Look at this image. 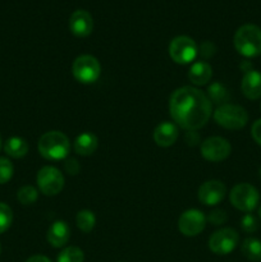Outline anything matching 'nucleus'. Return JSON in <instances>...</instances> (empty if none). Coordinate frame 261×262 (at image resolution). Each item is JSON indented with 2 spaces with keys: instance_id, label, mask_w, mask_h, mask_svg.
Listing matches in <instances>:
<instances>
[{
  "instance_id": "1",
  "label": "nucleus",
  "mask_w": 261,
  "mask_h": 262,
  "mask_svg": "<svg viewBox=\"0 0 261 262\" xmlns=\"http://www.w3.org/2000/svg\"><path fill=\"white\" fill-rule=\"evenodd\" d=\"M169 113L174 122L186 130L204 127L211 117V102L206 94L192 86L176 90L169 100Z\"/></svg>"
},
{
  "instance_id": "2",
  "label": "nucleus",
  "mask_w": 261,
  "mask_h": 262,
  "mask_svg": "<svg viewBox=\"0 0 261 262\" xmlns=\"http://www.w3.org/2000/svg\"><path fill=\"white\" fill-rule=\"evenodd\" d=\"M37 147L38 152L41 154L42 158L56 161L63 160L68 156L71 145L64 133L59 132V130H50L41 136Z\"/></svg>"
},
{
  "instance_id": "3",
  "label": "nucleus",
  "mask_w": 261,
  "mask_h": 262,
  "mask_svg": "<svg viewBox=\"0 0 261 262\" xmlns=\"http://www.w3.org/2000/svg\"><path fill=\"white\" fill-rule=\"evenodd\" d=\"M234 48L246 58L261 55V28L255 25H243L234 35Z\"/></svg>"
},
{
  "instance_id": "4",
  "label": "nucleus",
  "mask_w": 261,
  "mask_h": 262,
  "mask_svg": "<svg viewBox=\"0 0 261 262\" xmlns=\"http://www.w3.org/2000/svg\"><path fill=\"white\" fill-rule=\"evenodd\" d=\"M214 119L216 124L227 129H241L248 122V114L246 109L240 105L224 104L220 105L214 113Z\"/></svg>"
},
{
  "instance_id": "5",
  "label": "nucleus",
  "mask_w": 261,
  "mask_h": 262,
  "mask_svg": "<svg viewBox=\"0 0 261 262\" xmlns=\"http://www.w3.org/2000/svg\"><path fill=\"white\" fill-rule=\"evenodd\" d=\"M230 204L243 212H251L257 207L260 201L258 191L248 183H240L233 187L229 193Z\"/></svg>"
},
{
  "instance_id": "6",
  "label": "nucleus",
  "mask_w": 261,
  "mask_h": 262,
  "mask_svg": "<svg viewBox=\"0 0 261 262\" xmlns=\"http://www.w3.org/2000/svg\"><path fill=\"white\" fill-rule=\"evenodd\" d=\"M74 78L84 84L94 83L97 81L101 73V66L99 60L92 55H81L73 61L72 67Z\"/></svg>"
},
{
  "instance_id": "7",
  "label": "nucleus",
  "mask_w": 261,
  "mask_h": 262,
  "mask_svg": "<svg viewBox=\"0 0 261 262\" xmlns=\"http://www.w3.org/2000/svg\"><path fill=\"white\" fill-rule=\"evenodd\" d=\"M240 242V235L232 228H223L212 233L209 238V248L212 253L219 256L229 255Z\"/></svg>"
},
{
  "instance_id": "8",
  "label": "nucleus",
  "mask_w": 261,
  "mask_h": 262,
  "mask_svg": "<svg viewBox=\"0 0 261 262\" xmlns=\"http://www.w3.org/2000/svg\"><path fill=\"white\" fill-rule=\"evenodd\" d=\"M196 42L188 36H177L169 43V55L176 63L188 64L197 56Z\"/></svg>"
},
{
  "instance_id": "9",
  "label": "nucleus",
  "mask_w": 261,
  "mask_h": 262,
  "mask_svg": "<svg viewBox=\"0 0 261 262\" xmlns=\"http://www.w3.org/2000/svg\"><path fill=\"white\" fill-rule=\"evenodd\" d=\"M38 189L45 196H55L60 193L64 187V177L60 171L54 166H44L37 173Z\"/></svg>"
},
{
  "instance_id": "10",
  "label": "nucleus",
  "mask_w": 261,
  "mask_h": 262,
  "mask_svg": "<svg viewBox=\"0 0 261 262\" xmlns=\"http://www.w3.org/2000/svg\"><path fill=\"white\" fill-rule=\"evenodd\" d=\"M230 152H232V146L223 137H209L201 145L202 158L212 163L225 160Z\"/></svg>"
},
{
  "instance_id": "11",
  "label": "nucleus",
  "mask_w": 261,
  "mask_h": 262,
  "mask_svg": "<svg viewBox=\"0 0 261 262\" xmlns=\"http://www.w3.org/2000/svg\"><path fill=\"white\" fill-rule=\"evenodd\" d=\"M206 227V216L200 210L191 209L184 211L178 220L179 232L186 237H196Z\"/></svg>"
},
{
  "instance_id": "12",
  "label": "nucleus",
  "mask_w": 261,
  "mask_h": 262,
  "mask_svg": "<svg viewBox=\"0 0 261 262\" xmlns=\"http://www.w3.org/2000/svg\"><path fill=\"white\" fill-rule=\"evenodd\" d=\"M227 188L220 181H207L200 187L199 200L206 206H215L224 200Z\"/></svg>"
},
{
  "instance_id": "13",
  "label": "nucleus",
  "mask_w": 261,
  "mask_h": 262,
  "mask_svg": "<svg viewBox=\"0 0 261 262\" xmlns=\"http://www.w3.org/2000/svg\"><path fill=\"white\" fill-rule=\"evenodd\" d=\"M94 28V19L87 10L78 9L69 18V30L77 37H87Z\"/></svg>"
},
{
  "instance_id": "14",
  "label": "nucleus",
  "mask_w": 261,
  "mask_h": 262,
  "mask_svg": "<svg viewBox=\"0 0 261 262\" xmlns=\"http://www.w3.org/2000/svg\"><path fill=\"white\" fill-rule=\"evenodd\" d=\"M69 238H71V228L63 220L54 222L49 228L48 234H46L48 242L55 248L64 247L68 243Z\"/></svg>"
},
{
  "instance_id": "15",
  "label": "nucleus",
  "mask_w": 261,
  "mask_h": 262,
  "mask_svg": "<svg viewBox=\"0 0 261 262\" xmlns=\"http://www.w3.org/2000/svg\"><path fill=\"white\" fill-rule=\"evenodd\" d=\"M178 128L174 123L170 122L160 123L154 130V141L160 147H169V146L174 145L176 141L178 140Z\"/></svg>"
},
{
  "instance_id": "16",
  "label": "nucleus",
  "mask_w": 261,
  "mask_h": 262,
  "mask_svg": "<svg viewBox=\"0 0 261 262\" xmlns=\"http://www.w3.org/2000/svg\"><path fill=\"white\" fill-rule=\"evenodd\" d=\"M242 94L250 100H257L261 97V73L257 71L246 72L241 83Z\"/></svg>"
},
{
  "instance_id": "17",
  "label": "nucleus",
  "mask_w": 261,
  "mask_h": 262,
  "mask_svg": "<svg viewBox=\"0 0 261 262\" xmlns=\"http://www.w3.org/2000/svg\"><path fill=\"white\" fill-rule=\"evenodd\" d=\"M212 77V69L205 61H197L191 67L188 72V78L196 86H204L209 83Z\"/></svg>"
},
{
  "instance_id": "18",
  "label": "nucleus",
  "mask_w": 261,
  "mask_h": 262,
  "mask_svg": "<svg viewBox=\"0 0 261 262\" xmlns=\"http://www.w3.org/2000/svg\"><path fill=\"white\" fill-rule=\"evenodd\" d=\"M97 146H99L97 137L90 132L82 133L74 141V150L81 156L92 155L96 151Z\"/></svg>"
},
{
  "instance_id": "19",
  "label": "nucleus",
  "mask_w": 261,
  "mask_h": 262,
  "mask_svg": "<svg viewBox=\"0 0 261 262\" xmlns=\"http://www.w3.org/2000/svg\"><path fill=\"white\" fill-rule=\"evenodd\" d=\"M4 151L8 156L13 159H20L27 155L28 143L20 137H12L5 141Z\"/></svg>"
},
{
  "instance_id": "20",
  "label": "nucleus",
  "mask_w": 261,
  "mask_h": 262,
  "mask_svg": "<svg viewBox=\"0 0 261 262\" xmlns=\"http://www.w3.org/2000/svg\"><path fill=\"white\" fill-rule=\"evenodd\" d=\"M242 255L252 262L261 261V241L257 238H246L241 246Z\"/></svg>"
},
{
  "instance_id": "21",
  "label": "nucleus",
  "mask_w": 261,
  "mask_h": 262,
  "mask_svg": "<svg viewBox=\"0 0 261 262\" xmlns=\"http://www.w3.org/2000/svg\"><path fill=\"white\" fill-rule=\"evenodd\" d=\"M207 97H209L211 104L224 105L229 100V91H228L224 84L219 83V82H214L207 89Z\"/></svg>"
},
{
  "instance_id": "22",
  "label": "nucleus",
  "mask_w": 261,
  "mask_h": 262,
  "mask_svg": "<svg viewBox=\"0 0 261 262\" xmlns=\"http://www.w3.org/2000/svg\"><path fill=\"white\" fill-rule=\"evenodd\" d=\"M76 224L83 233H90L95 228L96 217H95L94 212L90 210H82L77 214Z\"/></svg>"
},
{
  "instance_id": "23",
  "label": "nucleus",
  "mask_w": 261,
  "mask_h": 262,
  "mask_svg": "<svg viewBox=\"0 0 261 262\" xmlns=\"http://www.w3.org/2000/svg\"><path fill=\"white\" fill-rule=\"evenodd\" d=\"M83 251L78 247H73V246L64 248L56 257V262H83Z\"/></svg>"
},
{
  "instance_id": "24",
  "label": "nucleus",
  "mask_w": 261,
  "mask_h": 262,
  "mask_svg": "<svg viewBox=\"0 0 261 262\" xmlns=\"http://www.w3.org/2000/svg\"><path fill=\"white\" fill-rule=\"evenodd\" d=\"M37 197H38L37 189L32 186L22 187L17 193L18 201H19L22 205H32L33 202H36Z\"/></svg>"
},
{
  "instance_id": "25",
  "label": "nucleus",
  "mask_w": 261,
  "mask_h": 262,
  "mask_svg": "<svg viewBox=\"0 0 261 262\" xmlns=\"http://www.w3.org/2000/svg\"><path fill=\"white\" fill-rule=\"evenodd\" d=\"M13 222V211L8 205L0 202V234L7 232Z\"/></svg>"
},
{
  "instance_id": "26",
  "label": "nucleus",
  "mask_w": 261,
  "mask_h": 262,
  "mask_svg": "<svg viewBox=\"0 0 261 262\" xmlns=\"http://www.w3.org/2000/svg\"><path fill=\"white\" fill-rule=\"evenodd\" d=\"M13 171H14V168L9 159L0 158V184L9 182L13 177Z\"/></svg>"
},
{
  "instance_id": "27",
  "label": "nucleus",
  "mask_w": 261,
  "mask_h": 262,
  "mask_svg": "<svg viewBox=\"0 0 261 262\" xmlns=\"http://www.w3.org/2000/svg\"><path fill=\"white\" fill-rule=\"evenodd\" d=\"M241 227L246 233H255L258 229V222L252 214H246L241 220Z\"/></svg>"
},
{
  "instance_id": "28",
  "label": "nucleus",
  "mask_w": 261,
  "mask_h": 262,
  "mask_svg": "<svg viewBox=\"0 0 261 262\" xmlns=\"http://www.w3.org/2000/svg\"><path fill=\"white\" fill-rule=\"evenodd\" d=\"M228 220V215L224 210H214L209 214V216L206 217V222H209L211 225L215 227H219L223 225Z\"/></svg>"
},
{
  "instance_id": "29",
  "label": "nucleus",
  "mask_w": 261,
  "mask_h": 262,
  "mask_svg": "<svg viewBox=\"0 0 261 262\" xmlns=\"http://www.w3.org/2000/svg\"><path fill=\"white\" fill-rule=\"evenodd\" d=\"M64 169H66V171L68 174H71V176H76L77 173H79V169H81V166H79L78 161L76 160V159H67L66 163H64Z\"/></svg>"
},
{
  "instance_id": "30",
  "label": "nucleus",
  "mask_w": 261,
  "mask_h": 262,
  "mask_svg": "<svg viewBox=\"0 0 261 262\" xmlns=\"http://www.w3.org/2000/svg\"><path fill=\"white\" fill-rule=\"evenodd\" d=\"M216 53V48H215V45L212 42H210V41H205V42H202L201 45V55L204 56L205 59H209L211 58L214 54Z\"/></svg>"
},
{
  "instance_id": "31",
  "label": "nucleus",
  "mask_w": 261,
  "mask_h": 262,
  "mask_svg": "<svg viewBox=\"0 0 261 262\" xmlns=\"http://www.w3.org/2000/svg\"><path fill=\"white\" fill-rule=\"evenodd\" d=\"M251 135H252L255 142L261 146V119H257L253 123L252 128H251Z\"/></svg>"
},
{
  "instance_id": "32",
  "label": "nucleus",
  "mask_w": 261,
  "mask_h": 262,
  "mask_svg": "<svg viewBox=\"0 0 261 262\" xmlns=\"http://www.w3.org/2000/svg\"><path fill=\"white\" fill-rule=\"evenodd\" d=\"M26 262H51L50 258H48L46 256L42 255H35V256H31Z\"/></svg>"
},
{
  "instance_id": "33",
  "label": "nucleus",
  "mask_w": 261,
  "mask_h": 262,
  "mask_svg": "<svg viewBox=\"0 0 261 262\" xmlns=\"http://www.w3.org/2000/svg\"><path fill=\"white\" fill-rule=\"evenodd\" d=\"M192 133H193V130H188L186 141L188 142V145H196L199 142V135H194V137H192Z\"/></svg>"
},
{
  "instance_id": "34",
  "label": "nucleus",
  "mask_w": 261,
  "mask_h": 262,
  "mask_svg": "<svg viewBox=\"0 0 261 262\" xmlns=\"http://www.w3.org/2000/svg\"><path fill=\"white\" fill-rule=\"evenodd\" d=\"M258 216H260V219H261V206L258 207Z\"/></svg>"
},
{
  "instance_id": "35",
  "label": "nucleus",
  "mask_w": 261,
  "mask_h": 262,
  "mask_svg": "<svg viewBox=\"0 0 261 262\" xmlns=\"http://www.w3.org/2000/svg\"><path fill=\"white\" fill-rule=\"evenodd\" d=\"M258 177H260V179H261V168H260V170H258Z\"/></svg>"
},
{
  "instance_id": "36",
  "label": "nucleus",
  "mask_w": 261,
  "mask_h": 262,
  "mask_svg": "<svg viewBox=\"0 0 261 262\" xmlns=\"http://www.w3.org/2000/svg\"><path fill=\"white\" fill-rule=\"evenodd\" d=\"M0 147H2V138H0Z\"/></svg>"
},
{
  "instance_id": "37",
  "label": "nucleus",
  "mask_w": 261,
  "mask_h": 262,
  "mask_svg": "<svg viewBox=\"0 0 261 262\" xmlns=\"http://www.w3.org/2000/svg\"><path fill=\"white\" fill-rule=\"evenodd\" d=\"M0 253H2V246H0Z\"/></svg>"
}]
</instances>
